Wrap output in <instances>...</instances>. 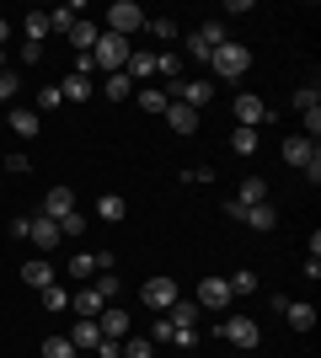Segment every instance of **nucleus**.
I'll return each mask as SVG.
<instances>
[{
    "label": "nucleus",
    "instance_id": "obj_46",
    "mask_svg": "<svg viewBox=\"0 0 321 358\" xmlns=\"http://www.w3.org/2000/svg\"><path fill=\"white\" fill-rule=\"evenodd\" d=\"M0 102H16V70L0 75Z\"/></svg>",
    "mask_w": 321,
    "mask_h": 358
},
{
    "label": "nucleus",
    "instance_id": "obj_49",
    "mask_svg": "<svg viewBox=\"0 0 321 358\" xmlns=\"http://www.w3.org/2000/svg\"><path fill=\"white\" fill-rule=\"evenodd\" d=\"M0 75H6V48H0Z\"/></svg>",
    "mask_w": 321,
    "mask_h": 358
},
{
    "label": "nucleus",
    "instance_id": "obj_8",
    "mask_svg": "<svg viewBox=\"0 0 321 358\" xmlns=\"http://www.w3.org/2000/svg\"><path fill=\"white\" fill-rule=\"evenodd\" d=\"M97 327H102V337H113V343L134 337V321H129V310H123V305H107V310L97 315Z\"/></svg>",
    "mask_w": 321,
    "mask_h": 358
},
{
    "label": "nucleus",
    "instance_id": "obj_6",
    "mask_svg": "<svg viewBox=\"0 0 321 358\" xmlns=\"http://www.w3.org/2000/svg\"><path fill=\"white\" fill-rule=\"evenodd\" d=\"M225 43V27L220 22H204L199 32H187V59H199V64H209V54Z\"/></svg>",
    "mask_w": 321,
    "mask_h": 358
},
{
    "label": "nucleus",
    "instance_id": "obj_11",
    "mask_svg": "<svg viewBox=\"0 0 321 358\" xmlns=\"http://www.w3.org/2000/svg\"><path fill=\"white\" fill-rule=\"evenodd\" d=\"M262 118H268V102L262 96H236V129H262Z\"/></svg>",
    "mask_w": 321,
    "mask_h": 358
},
{
    "label": "nucleus",
    "instance_id": "obj_16",
    "mask_svg": "<svg viewBox=\"0 0 321 358\" xmlns=\"http://www.w3.org/2000/svg\"><path fill=\"white\" fill-rule=\"evenodd\" d=\"M97 220H102V224H123V220H129V198H123V193H102V198H97Z\"/></svg>",
    "mask_w": 321,
    "mask_h": 358
},
{
    "label": "nucleus",
    "instance_id": "obj_1",
    "mask_svg": "<svg viewBox=\"0 0 321 358\" xmlns=\"http://www.w3.org/2000/svg\"><path fill=\"white\" fill-rule=\"evenodd\" d=\"M209 70L220 75V80H241V75L252 70V48H246V43H230V38H225V43L209 54Z\"/></svg>",
    "mask_w": 321,
    "mask_h": 358
},
{
    "label": "nucleus",
    "instance_id": "obj_2",
    "mask_svg": "<svg viewBox=\"0 0 321 358\" xmlns=\"http://www.w3.org/2000/svg\"><path fill=\"white\" fill-rule=\"evenodd\" d=\"M129 54H134V48H129V38H118V32H102L97 48H92V59H97L102 75H118L123 64H129Z\"/></svg>",
    "mask_w": 321,
    "mask_h": 358
},
{
    "label": "nucleus",
    "instance_id": "obj_24",
    "mask_svg": "<svg viewBox=\"0 0 321 358\" xmlns=\"http://www.w3.org/2000/svg\"><path fill=\"white\" fill-rule=\"evenodd\" d=\"M155 75L171 80V91L183 86V54H155Z\"/></svg>",
    "mask_w": 321,
    "mask_h": 358
},
{
    "label": "nucleus",
    "instance_id": "obj_17",
    "mask_svg": "<svg viewBox=\"0 0 321 358\" xmlns=\"http://www.w3.org/2000/svg\"><path fill=\"white\" fill-rule=\"evenodd\" d=\"M64 337L76 343V353H86V348H97V343H102V327H97L92 315H80V321H76L70 331H64Z\"/></svg>",
    "mask_w": 321,
    "mask_h": 358
},
{
    "label": "nucleus",
    "instance_id": "obj_5",
    "mask_svg": "<svg viewBox=\"0 0 321 358\" xmlns=\"http://www.w3.org/2000/svg\"><path fill=\"white\" fill-rule=\"evenodd\" d=\"M230 299H236V294H230V284L220 278V273H209V278L199 284V294H193V305H199V310H214V315H220V310H230Z\"/></svg>",
    "mask_w": 321,
    "mask_h": 358
},
{
    "label": "nucleus",
    "instance_id": "obj_30",
    "mask_svg": "<svg viewBox=\"0 0 321 358\" xmlns=\"http://www.w3.org/2000/svg\"><path fill=\"white\" fill-rule=\"evenodd\" d=\"M48 32H54L48 27V11H27V43H43Z\"/></svg>",
    "mask_w": 321,
    "mask_h": 358
},
{
    "label": "nucleus",
    "instance_id": "obj_21",
    "mask_svg": "<svg viewBox=\"0 0 321 358\" xmlns=\"http://www.w3.org/2000/svg\"><path fill=\"white\" fill-rule=\"evenodd\" d=\"M161 118H166L171 129H177V134H199V113H193V107H183V102H171L166 113H161Z\"/></svg>",
    "mask_w": 321,
    "mask_h": 358
},
{
    "label": "nucleus",
    "instance_id": "obj_47",
    "mask_svg": "<svg viewBox=\"0 0 321 358\" xmlns=\"http://www.w3.org/2000/svg\"><path fill=\"white\" fill-rule=\"evenodd\" d=\"M183 182H214V166H193V171H183Z\"/></svg>",
    "mask_w": 321,
    "mask_h": 358
},
{
    "label": "nucleus",
    "instance_id": "obj_38",
    "mask_svg": "<svg viewBox=\"0 0 321 358\" xmlns=\"http://www.w3.org/2000/svg\"><path fill=\"white\" fill-rule=\"evenodd\" d=\"M171 327H177V331H171V343H177V348H199V327H187V321H171Z\"/></svg>",
    "mask_w": 321,
    "mask_h": 358
},
{
    "label": "nucleus",
    "instance_id": "obj_12",
    "mask_svg": "<svg viewBox=\"0 0 321 358\" xmlns=\"http://www.w3.org/2000/svg\"><path fill=\"white\" fill-rule=\"evenodd\" d=\"M171 102H183V107H193V113H199V107H209V102H214V80H183Z\"/></svg>",
    "mask_w": 321,
    "mask_h": 358
},
{
    "label": "nucleus",
    "instance_id": "obj_32",
    "mask_svg": "<svg viewBox=\"0 0 321 358\" xmlns=\"http://www.w3.org/2000/svg\"><path fill=\"white\" fill-rule=\"evenodd\" d=\"M70 278H97V257L92 252H76V257H70Z\"/></svg>",
    "mask_w": 321,
    "mask_h": 358
},
{
    "label": "nucleus",
    "instance_id": "obj_10",
    "mask_svg": "<svg viewBox=\"0 0 321 358\" xmlns=\"http://www.w3.org/2000/svg\"><path fill=\"white\" fill-rule=\"evenodd\" d=\"M64 38H70V48H76V54H92V48H97V38H102V27H97L92 16H76Z\"/></svg>",
    "mask_w": 321,
    "mask_h": 358
},
{
    "label": "nucleus",
    "instance_id": "obj_23",
    "mask_svg": "<svg viewBox=\"0 0 321 358\" xmlns=\"http://www.w3.org/2000/svg\"><path fill=\"white\" fill-rule=\"evenodd\" d=\"M123 75H129V80H134V86H145V80H150L155 75V54H129V64H123Z\"/></svg>",
    "mask_w": 321,
    "mask_h": 358
},
{
    "label": "nucleus",
    "instance_id": "obj_19",
    "mask_svg": "<svg viewBox=\"0 0 321 358\" xmlns=\"http://www.w3.org/2000/svg\"><path fill=\"white\" fill-rule=\"evenodd\" d=\"M22 284L27 289H48L54 284V262H48V257H32L27 268H22Z\"/></svg>",
    "mask_w": 321,
    "mask_h": 358
},
{
    "label": "nucleus",
    "instance_id": "obj_45",
    "mask_svg": "<svg viewBox=\"0 0 321 358\" xmlns=\"http://www.w3.org/2000/svg\"><path fill=\"white\" fill-rule=\"evenodd\" d=\"M92 353H97V358H123V343H113V337H102V343H97Z\"/></svg>",
    "mask_w": 321,
    "mask_h": 358
},
{
    "label": "nucleus",
    "instance_id": "obj_4",
    "mask_svg": "<svg viewBox=\"0 0 321 358\" xmlns=\"http://www.w3.org/2000/svg\"><path fill=\"white\" fill-rule=\"evenodd\" d=\"M220 337H225L236 353H252V348H257V321H252V315H225V321H220Z\"/></svg>",
    "mask_w": 321,
    "mask_h": 358
},
{
    "label": "nucleus",
    "instance_id": "obj_34",
    "mask_svg": "<svg viewBox=\"0 0 321 358\" xmlns=\"http://www.w3.org/2000/svg\"><path fill=\"white\" fill-rule=\"evenodd\" d=\"M225 284H230V294H236V299H241V294H257V273H230Z\"/></svg>",
    "mask_w": 321,
    "mask_h": 358
},
{
    "label": "nucleus",
    "instance_id": "obj_26",
    "mask_svg": "<svg viewBox=\"0 0 321 358\" xmlns=\"http://www.w3.org/2000/svg\"><path fill=\"white\" fill-rule=\"evenodd\" d=\"M284 315H290L294 331H311V327H316V310H311V305H300V299H290V305H284Z\"/></svg>",
    "mask_w": 321,
    "mask_h": 358
},
{
    "label": "nucleus",
    "instance_id": "obj_37",
    "mask_svg": "<svg viewBox=\"0 0 321 358\" xmlns=\"http://www.w3.org/2000/svg\"><path fill=\"white\" fill-rule=\"evenodd\" d=\"M43 358H76V343H70V337H48V343H43Z\"/></svg>",
    "mask_w": 321,
    "mask_h": 358
},
{
    "label": "nucleus",
    "instance_id": "obj_44",
    "mask_svg": "<svg viewBox=\"0 0 321 358\" xmlns=\"http://www.w3.org/2000/svg\"><path fill=\"white\" fill-rule=\"evenodd\" d=\"M6 171H16V177H22V171H32V155H22V150H11V155H6Z\"/></svg>",
    "mask_w": 321,
    "mask_h": 358
},
{
    "label": "nucleus",
    "instance_id": "obj_48",
    "mask_svg": "<svg viewBox=\"0 0 321 358\" xmlns=\"http://www.w3.org/2000/svg\"><path fill=\"white\" fill-rule=\"evenodd\" d=\"M6 38H11V22H6V16H0V48H6Z\"/></svg>",
    "mask_w": 321,
    "mask_h": 358
},
{
    "label": "nucleus",
    "instance_id": "obj_41",
    "mask_svg": "<svg viewBox=\"0 0 321 358\" xmlns=\"http://www.w3.org/2000/svg\"><path fill=\"white\" fill-rule=\"evenodd\" d=\"M171 331H177V327H171V315H155V327H150V343H171Z\"/></svg>",
    "mask_w": 321,
    "mask_h": 358
},
{
    "label": "nucleus",
    "instance_id": "obj_14",
    "mask_svg": "<svg viewBox=\"0 0 321 358\" xmlns=\"http://www.w3.org/2000/svg\"><path fill=\"white\" fill-rule=\"evenodd\" d=\"M284 161H290L294 171H306V166L316 161V139H306V134H294V139H284Z\"/></svg>",
    "mask_w": 321,
    "mask_h": 358
},
{
    "label": "nucleus",
    "instance_id": "obj_18",
    "mask_svg": "<svg viewBox=\"0 0 321 358\" xmlns=\"http://www.w3.org/2000/svg\"><path fill=\"white\" fill-rule=\"evenodd\" d=\"M92 75H80V70H70V75H64V80H59V96H64V102H86V96H92Z\"/></svg>",
    "mask_w": 321,
    "mask_h": 358
},
{
    "label": "nucleus",
    "instance_id": "obj_29",
    "mask_svg": "<svg viewBox=\"0 0 321 358\" xmlns=\"http://www.w3.org/2000/svg\"><path fill=\"white\" fill-rule=\"evenodd\" d=\"M38 299H43V310H70V289H59V284L38 289Z\"/></svg>",
    "mask_w": 321,
    "mask_h": 358
},
{
    "label": "nucleus",
    "instance_id": "obj_7",
    "mask_svg": "<svg viewBox=\"0 0 321 358\" xmlns=\"http://www.w3.org/2000/svg\"><path fill=\"white\" fill-rule=\"evenodd\" d=\"M139 299H145V305H150L155 315H166V310H171V305H177L183 294H177V278H166V273H161V278H150V284L139 289Z\"/></svg>",
    "mask_w": 321,
    "mask_h": 358
},
{
    "label": "nucleus",
    "instance_id": "obj_39",
    "mask_svg": "<svg viewBox=\"0 0 321 358\" xmlns=\"http://www.w3.org/2000/svg\"><path fill=\"white\" fill-rule=\"evenodd\" d=\"M59 102H64V96H59V86H43V91H38V118H43V113H54Z\"/></svg>",
    "mask_w": 321,
    "mask_h": 358
},
{
    "label": "nucleus",
    "instance_id": "obj_42",
    "mask_svg": "<svg viewBox=\"0 0 321 358\" xmlns=\"http://www.w3.org/2000/svg\"><path fill=\"white\" fill-rule=\"evenodd\" d=\"M306 107H321L316 86H300V91H294V113H306Z\"/></svg>",
    "mask_w": 321,
    "mask_h": 358
},
{
    "label": "nucleus",
    "instance_id": "obj_20",
    "mask_svg": "<svg viewBox=\"0 0 321 358\" xmlns=\"http://www.w3.org/2000/svg\"><path fill=\"white\" fill-rule=\"evenodd\" d=\"M70 310H76V315H92V321H97V315H102L107 305H102V294H97V289L86 284V289H76V294H70Z\"/></svg>",
    "mask_w": 321,
    "mask_h": 358
},
{
    "label": "nucleus",
    "instance_id": "obj_25",
    "mask_svg": "<svg viewBox=\"0 0 321 358\" xmlns=\"http://www.w3.org/2000/svg\"><path fill=\"white\" fill-rule=\"evenodd\" d=\"M241 220L252 224V230H273L278 214H273V203H252V209H241Z\"/></svg>",
    "mask_w": 321,
    "mask_h": 358
},
{
    "label": "nucleus",
    "instance_id": "obj_40",
    "mask_svg": "<svg viewBox=\"0 0 321 358\" xmlns=\"http://www.w3.org/2000/svg\"><path fill=\"white\" fill-rule=\"evenodd\" d=\"M59 236H86V214H64V220H59Z\"/></svg>",
    "mask_w": 321,
    "mask_h": 358
},
{
    "label": "nucleus",
    "instance_id": "obj_22",
    "mask_svg": "<svg viewBox=\"0 0 321 358\" xmlns=\"http://www.w3.org/2000/svg\"><path fill=\"white\" fill-rule=\"evenodd\" d=\"M230 198H236L241 209H252V203H268V182H262V177H246V182H241V187H236Z\"/></svg>",
    "mask_w": 321,
    "mask_h": 358
},
{
    "label": "nucleus",
    "instance_id": "obj_31",
    "mask_svg": "<svg viewBox=\"0 0 321 358\" xmlns=\"http://www.w3.org/2000/svg\"><path fill=\"white\" fill-rule=\"evenodd\" d=\"M230 150H236V155H257V129H236V134H230Z\"/></svg>",
    "mask_w": 321,
    "mask_h": 358
},
{
    "label": "nucleus",
    "instance_id": "obj_36",
    "mask_svg": "<svg viewBox=\"0 0 321 358\" xmlns=\"http://www.w3.org/2000/svg\"><path fill=\"white\" fill-rule=\"evenodd\" d=\"M145 32H155L161 43H171V38H177V22H171V16H150V22H145Z\"/></svg>",
    "mask_w": 321,
    "mask_h": 358
},
{
    "label": "nucleus",
    "instance_id": "obj_9",
    "mask_svg": "<svg viewBox=\"0 0 321 358\" xmlns=\"http://www.w3.org/2000/svg\"><path fill=\"white\" fill-rule=\"evenodd\" d=\"M27 241L38 246V252H54L64 236H59V224L48 220V214H32V220H27Z\"/></svg>",
    "mask_w": 321,
    "mask_h": 358
},
{
    "label": "nucleus",
    "instance_id": "obj_13",
    "mask_svg": "<svg viewBox=\"0 0 321 358\" xmlns=\"http://www.w3.org/2000/svg\"><path fill=\"white\" fill-rule=\"evenodd\" d=\"M76 209H80V203H76V187H48V198H43V214H48L54 224H59L64 214H76Z\"/></svg>",
    "mask_w": 321,
    "mask_h": 358
},
{
    "label": "nucleus",
    "instance_id": "obj_43",
    "mask_svg": "<svg viewBox=\"0 0 321 358\" xmlns=\"http://www.w3.org/2000/svg\"><path fill=\"white\" fill-rule=\"evenodd\" d=\"M300 123H306V139H316V134H321V107H306V113H300Z\"/></svg>",
    "mask_w": 321,
    "mask_h": 358
},
{
    "label": "nucleus",
    "instance_id": "obj_33",
    "mask_svg": "<svg viewBox=\"0 0 321 358\" xmlns=\"http://www.w3.org/2000/svg\"><path fill=\"white\" fill-rule=\"evenodd\" d=\"M123 358H155L150 337H123Z\"/></svg>",
    "mask_w": 321,
    "mask_h": 358
},
{
    "label": "nucleus",
    "instance_id": "obj_3",
    "mask_svg": "<svg viewBox=\"0 0 321 358\" xmlns=\"http://www.w3.org/2000/svg\"><path fill=\"white\" fill-rule=\"evenodd\" d=\"M145 22H150V16L139 11L134 0H113V6H107V27H102V32H118V38H134V32H145Z\"/></svg>",
    "mask_w": 321,
    "mask_h": 358
},
{
    "label": "nucleus",
    "instance_id": "obj_15",
    "mask_svg": "<svg viewBox=\"0 0 321 358\" xmlns=\"http://www.w3.org/2000/svg\"><path fill=\"white\" fill-rule=\"evenodd\" d=\"M11 134L16 139H38V129H43V118H38V107H11Z\"/></svg>",
    "mask_w": 321,
    "mask_h": 358
},
{
    "label": "nucleus",
    "instance_id": "obj_27",
    "mask_svg": "<svg viewBox=\"0 0 321 358\" xmlns=\"http://www.w3.org/2000/svg\"><path fill=\"white\" fill-rule=\"evenodd\" d=\"M139 107H145V113H166L171 96H166L161 86H139Z\"/></svg>",
    "mask_w": 321,
    "mask_h": 358
},
{
    "label": "nucleus",
    "instance_id": "obj_35",
    "mask_svg": "<svg viewBox=\"0 0 321 358\" xmlns=\"http://www.w3.org/2000/svg\"><path fill=\"white\" fill-rule=\"evenodd\" d=\"M107 96H113V102H123V96H134V80H129V75H107Z\"/></svg>",
    "mask_w": 321,
    "mask_h": 358
},
{
    "label": "nucleus",
    "instance_id": "obj_28",
    "mask_svg": "<svg viewBox=\"0 0 321 358\" xmlns=\"http://www.w3.org/2000/svg\"><path fill=\"white\" fill-rule=\"evenodd\" d=\"M97 294H102V305H118V294H123V278H118V273H102V278H97Z\"/></svg>",
    "mask_w": 321,
    "mask_h": 358
}]
</instances>
